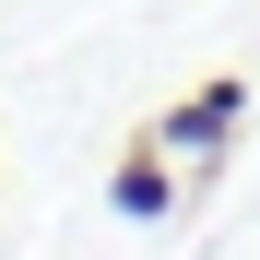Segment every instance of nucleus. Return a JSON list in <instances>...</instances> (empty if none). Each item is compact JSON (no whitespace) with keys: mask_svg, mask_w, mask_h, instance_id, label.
<instances>
[{"mask_svg":"<svg viewBox=\"0 0 260 260\" xmlns=\"http://www.w3.org/2000/svg\"><path fill=\"white\" fill-rule=\"evenodd\" d=\"M237 118H248V83L225 71V83H201L189 107H166V130H154V142H166V154H189V166H213V154L237 142Z\"/></svg>","mask_w":260,"mask_h":260,"instance_id":"1","label":"nucleus"},{"mask_svg":"<svg viewBox=\"0 0 260 260\" xmlns=\"http://www.w3.org/2000/svg\"><path fill=\"white\" fill-rule=\"evenodd\" d=\"M107 201L130 213V225H154V213L178 201V166H166V142H142V154H118V178H107Z\"/></svg>","mask_w":260,"mask_h":260,"instance_id":"2","label":"nucleus"}]
</instances>
